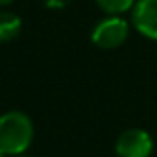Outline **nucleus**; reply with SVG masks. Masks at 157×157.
Masks as SVG:
<instances>
[{"instance_id": "obj_5", "label": "nucleus", "mask_w": 157, "mask_h": 157, "mask_svg": "<svg viewBox=\"0 0 157 157\" xmlns=\"http://www.w3.org/2000/svg\"><path fill=\"white\" fill-rule=\"evenodd\" d=\"M22 30V21L11 11H0V43L13 41Z\"/></svg>"}, {"instance_id": "obj_3", "label": "nucleus", "mask_w": 157, "mask_h": 157, "mask_svg": "<svg viewBox=\"0 0 157 157\" xmlns=\"http://www.w3.org/2000/svg\"><path fill=\"white\" fill-rule=\"evenodd\" d=\"M115 151L118 157H150L153 151L151 135L139 128L126 129L118 135Z\"/></svg>"}, {"instance_id": "obj_9", "label": "nucleus", "mask_w": 157, "mask_h": 157, "mask_svg": "<svg viewBox=\"0 0 157 157\" xmlns=\"http://www.w3.org/2000/svg\"><path fill=\"white\" fill-rule=\"evenodd\" d=\"M0 157H6V153H4V151H2V150H0Z\"/></svg>"}, {"instance_id": "obj_6", "label": "nucleus", "mask_w": 157, "mask_h": 157, "mask_svg": "<svg viewBox=\"0 0 157 157\" xmlns=\"http://www.w3.org/2000/svg\"><path fill=\"white\" fill-rule=\"evenodd\" d=\"M137 0H96V4L102 11L107 15H122L129 10H133Z\"/></svg>"}, {"instance_id": "obj_7", "label": "nucleus", "mask_w": 157, "mask_h": 157, "mask_svg": "<svg viewBox=\"0 0 157 157\" xmlns=\"http://www.w3.org/2000/svg\"><path fill=\"white\" fill-rule=\"evenodd\" d=\"M68 4V0H46L48 8H65Z\"/></svg>"}, {"instance_id": "obj_8", "label": "nucleus", "mask_w": 157, "mask_h": 157, "mask_svg": "<svg viewBox=\"0 0 157 157\" xmlns=\"http://www.w3.org/2000/svg\"><path fill=\"white\" fill-rule=\"evenodd\" d=\"M13 0H0V6H10Z\"/></svg>"}, {"instance_id": "obj_10", "label": "nucleus", "mask_w": 157, "mask_h": 157, "mask_svg": "<svg viewBox=\"0 0 157 157\" xmlns=\"http://www.w3.org/2000/svg\"><path fill=\"white\" fill-rule=\"evenodd\" d=\"M17 157H26V155H17Z\"/></svg>"}, {"instance_id": "obj_1", "label": "nucleus", "mask_w": 157, "mask_h": 157, "mask_svg": "<svg viewBox=\"0 0 157 157\" xmlns=\"http://www.w3.org/2000/svg\"><path fill=\"white\" fill-rule=\"evenodd\" d=\"M33 122L22 111H8L0 117V150L6 155H22L33 142Z\"/></svg>"}, {"instance_id": "obj_2", "label": "nucleus", "mask_w": 157, "mask_h": 157, "mask_svg": "<svg viewBox=\"0 0 157 157\" xmlns=\"http://www.w3.org/2000/svg\"><path fill=\"white\" fill-rule=\"evenodd\" d=\"M128 35H129V24L118 15H109L100 22H96L91 33V41L102 50H113L122 46Z\"/></svg>"}, {"instance_id": "obj_4", "label": "nucleus", "mask_w": 157, "mask_h": 157, "mask_svg": "<svg viewBox=\"0 0 157 157\" xmlns=\"http://www.w3.org/2000/svg\"><path fill=\"white\" fill-rule=\"evenodd\" d=\"M131 22L139 33L157 41V0H137L131 11Z\"/></svg>"}]
</instances>
